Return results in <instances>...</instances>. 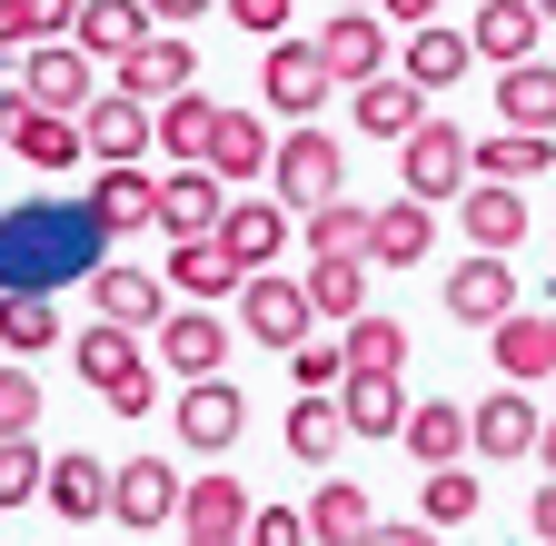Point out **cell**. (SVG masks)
Masks as SVG:
<instances>
[{
    "label": "cell",
    "mask_w": 556,
    "mask_h": 546,
    "mask_svg": "<svg viewBox=\"0 0 556 546\" xmlns=\"http://www.w3.org/2000/svg\"><path fill=\"white\" fill-rule=\"evenodd\" d=\"M100 219L90 199H30V209L0 219V289H60V279H90L100 268Z\"/></svg>",
    "instance_id": "1"
},
{
    "label": "cell",
    "mask_w": 556,
    "mask_h": 546,
    "mask_svg": "<svg viewBox=\"0 0 556 546\" xmlns=\"http://www.w3.org/2000/svg\"><path fill=\"white\" fill-rule=\"evenodd\" d=\"M70 358H80V388L100 407H119V418H150L160 407V358H150V338H129V328H80L70 338Z\"/></svg>",
    "instance_id": "2"
},
{
    "label": "cell",
    "mask_w": 556,
    "mask_h": 546,
    "mask_svg": "<svg viewBox=\"0 0 556 546\" xmlns=\"http://www.w3.org/2000/svg\"><path fill=\"white\" fill-rule=\"evenodd\" d=\"M268 179H278V209H289V219H308L318 199H348V150H338V129L299 119L289 140L268 150Z\"/></svg>",
    "instance_id": "3"
},
{
    "label": "cell",
    "mask_w": 556,
    "mask_h": 546,
    "mask_svg": "<svg viewBox=\"0 0 556 546\" xmlns=\"http://www.w3.org/2000/svg\"><path fill=\"white\" fill-rule=\"evenodd\" d=\"M0 140H11V160L40 169V179H60V169L90 160L80 119H70V110H40V100H21V90H0Z\"/></svg>",
    "instance_id": "4"
},
{
    "label": "cell",
    "mask_w": 556,
    "mask_h": 546,
    "mask_svg": "<svg viewBox=\"0 0 556 546\" xmlns=\"http://www.w3.org/2000/svg\"><path fill=\"white\" fill-rule=\"evenodd\" d=\"M467 150H477L467 129L428 110V119L397 140V179H407V199H428V209H438V199H457V189H467Z\"/></svg>",
    "instance_id": "5"
},
{
    "label": "cell",
    "mask_w": 556,
    "mask_h": 546,
    "mask_svg": "<svg viewBox=\"0 0 556 546\" xmlns=\"http://www.w3.org/2000/svg\"><path fill=\"white\" fill-rule=\"evenodd\" d=\"M239 328L258 338L268 358H289L299 338L318 328V308H308V279H278V268H249V279H239Z\"/></svg>",
    "instance_id": "6"
},
{
    "label": "cell",
    "mask_w": 556,
    "mask_h": 546,
    "mask_svg": "<svg viewBox=\"0 0 556 546\" xmlns=\"http://www.w3.org/2000/svg\"><path fill=\"white\" fill-rule=\"evenodd\" d=\"M328 60H318V40H268L258 50V100L278 110V119H318L328 110Z\"/></svg>",
    "instance_id": "7"
},
{
    "label": "cell",
    "mask_w": 556,
    "mask_h": 546,
    "mask_svg": "<svg viewBox=\"0 0 556 546\" xmlns=\"http://www.w3.org/2000/svg\"><path fill=\"white\" fill-rule=\"evenodd\" d=\"M150 358H160V368H179V388H189V378H229V318L179 299V308L150 328Z\"/></svg>",
    "instance_id": "8"
},
{
    "label": "cell",
    "mask_w": 556,
    "mask_h": 546,
    "mask_svg": "<svg viewBox=\"0 0 556 546\" xmlns=\"http://www.w3.org/2000/svg\"><path fill=\"white\" fill-rule=\"evenodd\" d=\"M80 140H90L100 169H129V160H150V150H160V110H150V100H129V90L110 80V90L80 110Z\"/></svg>",
    "instance_id": "9"
},
{
    "label": "cell",
    "mask_w": 556,
    "mask_h": 546,
    "mask_svg": "<svg viewBox=\"0 0 556 546\" xmlns=\"http://www.w3.org/2000/svg\"><path fill=\"white\" fill-rule=\"evenodd\" d=\"M438 308L457 318V328H497V318H517V268L507 258H486V249H467L457 268H447V279H438Z\"/></svg>",
    "instance_id": "10"
},
{
    "label": "cell",
    "mask_w": 556,
    "mask_h": 546,
    "mask_svg": "<svg viewBox=\"0 0 556 546\" xmlns=\"http://www.w3.org/2000/svg\"><path fill=\"white\" fill-rule=\"evenodd\" d=\"M169 428H179L199 457H229V447L249 437V397H239V378H189L179 407H169Z\"/></svg>",
    "instance_id": "11"
},
{
    "label": "cell",
    "mask_w": 556,
    "mask_h": 546,
    "mask_svg": "<svg viewBox=\"0 0 556 546\" xmlns=\"http://www.w3.org/2000/svg\"><path fill=\"white\" fill-rule=\"evenodd\" d=\"M90 308L110 318V328H129V338H150L179 299H169V279H160V268H129V258H100L90 268Z\"/></svg>",
    "instance_id": "12"
},
{
    "label": "cell",
    "mask_w": 556,
    "mask_h": 546,
    "mask_svg": "<svg viewBox=\"0 0 556 546\" xmlns=\"http://www.w3.org/2000/svg\"><path fill=\"white\" fill-rule=\"evenodd\" d=\"M21 100H40V110H70V119H80V110L100 100L90 50H80V40H30V50H21Z\"/></svg>",
    "instance_id": "13"
},
{
    "label": "cell",
    "mask_w": 556,
    "mask_h": 546,
    "mask_svg": "<svg viewBox=\"0 0 556 546\" xmlns=\"http://www.w3.org/2000/svg\"><path fill=\"white\" fill-rule=\"evenodd\" d=\"M219 209H229V179L208 169V160H189V169H169V179H160L150 229H160V239H219Z\"/></svg>",
    "instance_id": "14"
},
{
    "label": "cell",
    "mask_w": 556,
    "mask_h": 546,
    "mask_svg": "<svg viewBox=\"0 0 556 546\" xmlns=\"http://www.w3.org/2000/svg\"><path fill=\"white\" fill-rule=\"evenodd\" d=\"M536 437H546V418H536V397H527V388H497V397H477V407H467V457L517 467V457H536Z\"/></svg>",
    "instance_id": "15"
},
{
    "label": "cell",
    "mask_w": 556,
    "mask_h": 546,
    "mask_svg": "<svg viewBox=\"0 0 556 546\" xmlns=\"http://www.w3.org/2000/svg\"><path fill=\"white\" fill-rule=\"evenodd\" d=\"M388 50H397V30H388L378 11H328V30H318V60H328V80H338V90L378 80V71H388Z\"/></svg>",
    "instance_id": "16"
},
{
    "label": "cell",
    "mask_w": 556,
    "mask_h": 546,
    "mask_svg": "<svg viewBox=\"0 0 556 546\" xmlns=\"http://www.w3.org/2000/svg\"><path fill=\"white\" fill-rule=\"evenodd\" d=\"M467 71H477V40H467V30H447V21H428V30H397V80H417L428 100H447Z\"/></svg>",
    "instance_id": "17"
},
{
    "label": "cell",
    "mask_w": 556,
    "mask_h": 546,
    "mask_svg": "<svg viewBox=\"0 0 556 546\" xmlns=\"http://www.w3.org/2000/svg\"><path fill=\"white\" fill-rule=\"evenodd\" d=\"M179 517V467L169 457H119L110 467V526H169Z\"/></svg>",
    "instance_id": "18"
},
{
    "label": "cell",
    "mask_w": 556,
    "mask_h": 546,
    "mask_svg": "<svg viewBox=\"0 0 556 546\" xmlns=\"http://www.w3.org/2000/svg\"><path fill=\"white\" fill-rule=\"evenodd\" d=\"M486 358H497L507 388L556 378V308H517V318H497V328H486Z\"/></svg>",
    "instance_id": "19"
},
{
    "label": "cell",
    "mask_w": 556,
    "mask_h": 546,
    "mask_svg": "<svg viewBox=\"0 0 556 546\" xmlns=\"http://www.w3.org/2000/svg\"><path fill=\"white\" fill-rule=\"evenodd\" d=\"M160 279H169V299H189V308H219V299H239V279H249V268H239L219 239H169Z\"/></svg>",
    "instance_id": "20"
},
{
    "label": "cell",
    "mask_w": 556,
    "mask_h": 546,
    "mask_svg": "<svg viewBox=\"0 0 556 546\" xmlns=\"http://www.w3.org/2000/svg\"><path fill=\"white\" fill-rule=\"evenodd\" d=\"M457 229H467V249H486V258H517V249H527V199L497 189V179H467V189H457Z\"/></svg>",
    "instance_id": "21"
},
{
    "label": "cell",
    "mask_w": 556,
    "mask_h": 546,
    "mask_svg": "<svg viewBox=\"0 0 556 546\" xmlns=\"http://www.w3.org/2000/svg\"><path fill=\"white\" fill-rule=\"evenodd\" d=\"M40 507H50L60 526H100V517H110V467H100L90 447H60L50 477H40Z\"/></svg>",
    "instance_id": "22"
},
{
    "label": "cell",
    "mask_w": 556,
    "mask_h": 546,
    "mask_svg": "<svg viewBox=\"0 0 556 546\" xmlns=\"http://www.w3.org/2000/svg\"><path fill=\"white\" fill-rule=\"evenodd\" d=\"M428 249H438L428 199H378L368 209V268H428Z\"/></svg>",
    "instance_id": "23"
},
{
    "label": "cell",
    "mask_w": 556,
    "mask_h": 546,
    "mask_svg": "<svg viewBox=\"0 0 556 546\" xmlns=\"http://www.w3.org/2000/svg\"><path fill=\"white\" fill-rule=\"evenodd\" d=\"M467 179H497V189L556 179V129H486V140L467 150Z\"/></svg>",
    "instance_id": "24"
},
{
    "label": "cell",
    "mask_w": 556,
    "mask_h": 546,
    "mask_svg": "<svg viewBox=\"0 0 556 546\" xmlns=\"http://www.w3.org/2000/svg\"><path fill=\"white\" fill-rule=\"evenodd\" d=\"M119 90H129V100H150V110H160V100H179V90H199V50H189V40H169V30H150V40L119 60Z\"/></svg>",
    "instance_id": "25"
},
{
    "label": "cell",
    "mask_w": 556,
    "mask_h": 546,
    "mask_svg": "<svg viewBox=\"0 0 556 546\" xmlns=\"http://www.w3.org/2000/svg\"><path fill=\"white\" fill-rule=\"evenodd\" d=\"M338 418H348V437H388V447H397V428H407L397 368H348V378H338Z\"/></svg>",
    "instance_id": "26"
},
{
    "label": "cell",
    "mask_w": 556,
    "mask_h": 546,
    "mask_svg": "<svg viewBox=\"0 0 556 546\" xmlns=\"http://www.w3.org/2000/svg\"><path fill=\"white\" fill-rule=\"evenodd\" d=\"M299 239V219L278 209V199H229L219 209V249L239 258V268H278V249Z\"/></svg>",
    "instance_id": "27"
},
{
    "label": "cell",
    "mask_w": 556,
    "mask_h": 546,
    "mask_svg": "<svg viewBox=\"0 0 556 546\" xmlns=\"http://www.w3.org/2000/svg\"><path fill=\"white\" fill-rule=\"evenodd\" d=\"M150 209H160V179L139 169V160L90 179V219H100V239H139V229H150Z\"/></svg>",
    "instance_id": "28"
},
{
    "label": "cell",
    "mask_w": 556,
    "mask_h": 546,
    "mask_svg": "<svg viewBox=\"0 0 556 546\" xmlns=\"http://www.w3.org/2000/svg\"><path fill=\"white\" fill-rule=\"evenodd\" d=\"M397 447H407L417 467H457V457H467V407H457V397H407Z\"/></svg>",
    "instance_id": "29"
},
{
    "label": "cell",
    "mask_w": 556,
    "mask_h": 546,
    "mask_svg": "<svg viewBox=\"0 0 556 546\" xmlns=\"http://www.w3.org/2000/svg\"><path fill=\"white\" fill-rule=\"evenodd\" d=\"M249 507H258V497L239 487L229 467H208L199 487H179V526H189V536H249Z\"/></svg>",
    "instance_id": "30"
},
{
    "label": "cell",
    "mask_w": 556,
    "mask_h": 546,
    "mask_svg": "<svg viewBox=\"0 0 556 546\" xmlns=\"http://www.w3.org/2000/svg\"><path fill=\"white\" fill-rule=\"evenodd\" d=\"M438 100L417 90V80H397V71H378V80H358V140H407L417 119H428Z\"/></svg>",
    "instance_id": "31"
},
{
    "label": "cell",
    "mask_w": 556,
    "mask_h": 546,
    "mask_svg": "<svg viewBox=\"0 0 556 546\" xmlns=\"http://www.w3.org/2000/svg\"><path fill=\"white\" fill-rule=\"evenodd\" d=\"M467 40H477V60H497V71H517V60H536L546 21L527 11V0H486V11L467 21Z\"/></svg>",
    "instance_id": "32"
},
{
    "label": "cell",
    "mask_w": 556,
    "mask_h": 546,
    "mask_svg": "<svg viewBox=\"0 0 556 546\" xmlns=\"http://www.w3.org/2000/svg\"><path fill=\"white\" fill-rule=\"evenodd\" d=\"M150 30H160V21L139 11V0H80V21H70V40H80L90 60H129Z\"/></svg>",
    "instance_id": "33"
},
{
    "label": "cell",
    "mask_w": 556,
    "mask_h": 546,
    "mask_svg": "<svg viewBox=\"0 0 556 546\" xmlns=\"http://www.w3.org/2000/svg\"><path fill=\"white\" fill-rule=\"evenodd\" d=\"M0 348L11 358H50L60 348V299L50 289H0Z\"/></svg>",
    "instance_id": "34"
},
{
    "label": "cell",
    "mask_w": 556,
    "mask_h": 546,
    "mask_svg": "<svg viewBox=\"0 0 556 546\" xmlns=\"http://www.w3.org/2000/svg\"><path fill=\"white\" fill-rule=\"evenodd\" d=\"M268 150H278V140H268L249 110H219V119H208V150H199V160L239 189V179H258V169H268Z\"/></svg>",
    "instance_id": "35"
},
{
    "label": "cell",
    "mask_w": 556,
    "mask_h": 546,
    "mask_svg": "<svg viewBox=\"0 0 556 546\" xmlns=\"http://www.w3.org/2000/svg\"><path fill=\"white\" fill-rule=\"evenodd\" d=\"M368 526H378V507H368L358 477H328V487L308 497V546H358Z\"/></svg>",
    "instance_id": "36"
},
{
    "label": "cell",
    "mask_w": 556,
    "mask_h": 546,
    "mask_svg": "<svg viewBox=\"0 0 556 546\" xmlns=\"http://www.w3.org/2000/svg\"><path fill=\"white\" fill-rule=\"evenodd\" d=\"M497 119L507 129H556V60H517V71H497Z\"/></svg>",
    "instance_id": "37"
},
{
    "label": "cell",
    "mask_w": 556,
    "mask_h": 546,
    "mask_svg": "<svg viewBox=\"0 0 556 546\" xmlns=\"http://www.w3.org/2000/svg\"><path fill=\"white\" fill-rule=\"evenodd\" d=\"M308 308L318 328H348L368 308V258H308Z\"/></svg>",
    "instance_id": "38"
},
{
    "label": "cell",
    "mask_w": 556,
    "mask_h": 546,
    "mask_svg": "<svg viewBox=\"0 0 556 546\" xmlns=\"http://www.w3.org/2000/svg\"><path fill=\"white\" fill-rule=\"evenodd\" d=\"M299 239H308V258H368V199H318Z\"/></svg>",
    "instance_id": "39"
},
{
    "label": "cell",
    "mask_w": 556,
    "mask_h": 546,
    "mask_svg": "<svg viewBox=\"0 0 556 546\" xmlns=\"http://www.w3.org/2000/svg\"><path fill=\"white\" fill-rule=\"evenodd\" d=\"M208 119H219V100H208V90L160 100V160H169V169H189V160L208 150Z\"/></svg>",
    "instance_id": "40"
},
{
    "label": "cell",
    "mask_w": 556,
    "mask_h": 546,
    "mask_svg": "<svg viewBox=\"0 0 556 546\" xmlns=\"http://www.w3.org/2000/svg\"><path fill=\"white\" fill-rule=\"evenodd\" d=\"M338 437H348V418H338V397H289V428H278V447H289V457L328 467V457H338Z\"/></svg>",
    "instance_id": "41"
},
{
    "label": "cell",
    "mask_w": 556,
    "mask_h": 546,
    "mask_svg": "<svg viewBox=\"0 0 556 546\" xmlns=\"http://www.w3.org/2000/svg\"><path fill=\"white\" fill-rule=\"evenodd\" d=\"M417 517L428 526H467L477 517V467L457 457V467H417Z\"/></svg>",
    "instance_id": "42"
},
{
    "label": "cell",
    "mask_w": 556,
    "mask_h": 546,
    "mask_svg": "<svg viewBox=\"0 0 556 546\" xmlns=\"http://www.w3.org/2000/svg\"><path fill=\"white\" fill-rule=\"evenodd\" d=\"M338 348H348V368H407V328L388 308H358V318L338 328Z\"/></svg>",
    "instance_id": "43"
},
{
    "label": "cell",
    "mask_w": 556,
    "mask_h": 546,
    "mask_svg": "<svg viewBox=\"0 0 556 546\" xmlns=\"http://www.w3.org/2000/svg\"><path fill=\"white\" fill-rule=\"evenodd\" d=\"M338 378H348V348L308 328L299 348H289V388H299V397H338Z\"/></svg>",
    "instance_id": "44"
},
{
    "label": "cell",
    "mask_w": 556,
    "mask_h": 546,
    "mask_svg": "<svg viewBox=\"0 0 556 546\" xmlns=\"http://www.w3.org/2000/svg\"><path fill=\"white\" fill-rule=\"evenodd\" d=\"M40 477H50L40 437H0V507H40Z\"/></svg>",
    "instance_id": "45"
},
{
    "label": "cell",
    "mask_w": 556,
    "mask_h": 546,
    "mask_svg": "<svg viewBox=\"0 0 556 546\" xmlns=\"http://www.w3.org/2000/svg\"><path fill=\"white\" fill-rule=\"evenodd\" d=\"M0 437H40V378L0 368Z\"/></svg>",
    "instance_id": "46"
},
{
    "label": "cell",
    "mask_w": 556,
    "mask_h": 546,
    "mask_svg": "<svg viewBox=\"0 0 556 546\" xmlns=\"http://www.w3.org/2000/svg\"><path fill=\"white\" fill-rule=\"evenodd\" d=\"M21 40H70V21H80V0H11Z\"/></svg>",
    "instance_id": "47"
},
{
    "label": "cell",
    "mask_w": 556,
    "mask_h": 546,
    "mask_svg": "<svg viewBox=\"0 0 556 546\" xmlns=\"http://www.w3.org/2000/svg\"><path fill=\"white\" fill-rule=\"evenodd\" d=\"M249 546H308V507H249Z\"/></svg>",
    "instance_id": "48"
},
{
    "label": "cell",
    "mask_w": 556,
    "mask_h": 546,
    "mask_svg": "<svg viewBox=\"0 0 556 546\" xmlns=\"http://www.w3.org/2000/svg\"><path fill=\"white\" fill-rule=\"evenodd\" d=\"M219 11H229L249 40H289V11H299V0H219Z\"/></svg>",
    "instance_id": "49"
},
{
    "label": "cell",
    "mask_w": 556,
    "mask_h": 546,
    "mask_svg": "<svg viewBox=\"0 0 556 546\" xmlns=\"http://www.w3.org/2000/svg\"><path fill=\"white\" fill-rule=\"evenodd\" d=\"M139 11H150L160 30H189V21H208V11H219V0H139Z\"/></svg>",
    "instance_id": "50"
},
{
    "label": "cell",
    "mask_w": 556,
    "mask_h": 546,
    "mask_svg": "<svg viewBox=\"0 0 556 546\" xmlns=\"http://www.w3.org/2000/svg\"><path fill=\"white\" fill-rule=\"evenodd\" d=\"M438 11H447V0H378V21H388V30H428Z\"/></svg>",
    "instance_id": "51"
},
{
    "label": "cell",
    "mask_w": 556,
    "mask_h": 546,
    "mask_svg": "<svg viewBox=\"0 0 556 546\" xmlns=\"http://www.w3.org/2000/svg\"><path fill=\"white\" fill-rule=\"evenodd\" d=\"M358 546H438V526H428V517H417V526H368Z\"/></svg>",
    "instance_id": "52"
},
{
    "label": "cell",
    "mask_w": 556,
    "mask_h": 546,
    "mask_svg": "<svg viewBox=\"0 0 556 546\" xmlns=\"http://www.w3.org/2000/svg\"><path fill=\"white\" fill-rule=\"evenodd\" d=\"M527 526H536V546H556V477H546V487L527 497Z\"/></svg>",
    "instance_id": "53"
},
{
    "label": "cell",
    "mask_w": 556,
    "mask_h": 546,
    "mask_svg": "<svg viewBox=\"0 0 556 546\" xmlns=\"http://www.w3.org/2000/svg\"><path fill=\"white\" fill-rule=\"evenodd\" d=\"M536 467H546V477H556V418H546V437H536Z\"/></svg>",
    "instance_id": "54"
},
{
    "label": "cell",
    "mask_w": 556,
    "mask_h": 546,
    "mask_svg": "<svg viewBox=\"0 0 556 546\" xmlns=\"http://www.w3.org/2000/svg\"><path fill=\"white\" fill-rule=\"evenodd\" d=\"M179 546H249V536H179Z\"/></svg>",
    "instance_id": "55"
},
{
    "label": "cell",
    "mask_w": 556,
    "mask_h": 546,
    "mask_svg": "<svg viewBox=\"0 0 556 546\" xmlns=\"http://www.w3.org/2000/svg\"><path fill=\"white\" fill-rule=\"evenodd\" d=\"M527 11H536V21H546V30H556V0H527Z\"/></svg>",
    "instance_id": "56"
},
{
    "label": "cell",
    "mask_w": 556,
    "mask_h": 546,
    "mask_svg": "<svg viewBox=\"0 0 556 546\" xmlns=\"http://www.w3.org/2000/svg\"><path fill=\"white\" fill-rule=\"evenodd\" d=\"M338 11H378V0H338Z\"/></svg>",
    "instance_id": "57"
},
{
    "label": "cell",
    "mask_w": 556,
    "mask_h": 546,
    "mask_svg": "<svg viewBox=\"0 0 556 546\" xmlns=\"http://www.w3.org/2000/svg\"><path fill=\"white\" fill-rule=\"evenodd\" d=\"M0 11H11V0H0Z\"/></svg>",
    "instance_id": "58"
}]
</instances>
